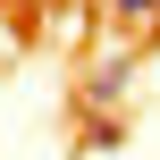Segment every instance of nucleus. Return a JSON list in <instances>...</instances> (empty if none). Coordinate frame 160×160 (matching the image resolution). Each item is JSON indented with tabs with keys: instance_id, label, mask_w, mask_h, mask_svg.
Instances as JSON below:
<instances>
[{
	"instance_id": "f03ea898",
	"label": "nucleus",
	"mask_w": 160,
	"mask_h": 160,
	"mask_svg": "<svg viewBox=\"0 0 160 160\" xmlns=\"http://www.w3.org/2000/svg\"><path fill=\"white\" fill-rule=\"evenodd\" d=\"M110 17H127V25H152V17H160V0H110Z\"/></svg>"
},
{
	"instance_id": "f257e3e1",
	"label": "nucleus",
	"mask_w": 160,
	"mask_h": 160,
	"mask_svg": "<svg viewBox=\"0 0 160 160\" xmlns=\"http://www.w3.org/2000/svg\"><path fill=\"white\" fill-rule=\"evenodd\" d=\"M127 84H135V59H101V68L84 76V101H93V110H110Z\"/></svg>"
}]
</instances>
